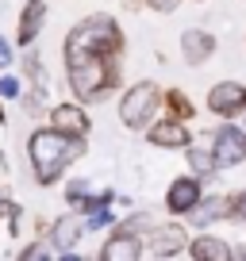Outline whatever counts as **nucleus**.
<instances>
[{
    "instance_id": "obj_29",
    "label": "nucleus",
    "mask_w": 246,
    "mask_h": 261,
    "mask_svg": "<svg viewBox=\"0 0 246 261\" xmlns=\"http://www.w3.org/2000/svg\"><path fill=\"white\" fill-rule=\"evenodd\" d=\"M0 127H4V104H0Z\"/></svg>"
},
{
    "instance_id": "obj_5",
    "label": "nucleus",
    "mask_w": 246,
    "mask_h": 261,
    "mask_svg": "<svg viewBox=\"0 0 246 261\" xmlns=\"http://www.w3.org/2000/svg\"><path fill=\"white\" fill-rule=\"evenodd\" d=\"M212 139H215V162H219V169H231V165L246 162V127L223 123V127L212 130Z\"/></svg>"
},
{
    "instance_id": "obj_13",
    "label": "nucleus",
    "mask_w": 246,
    "mask_h": 261,
    "mask_svg": "<svg viewBox=\"0 0 246 261\" xmlns=\"http://www.w3.org/2000/svg\"><path fill=\"white\" fill-rule=\"evenodd\" d=\"M185 219L192 227H212L219 219H235V207H231V196H200V204L192 207Z\"/></svg>"
},
{
    "instance_id": "obj_19",
    "label": "nucleus",
    "mask_w": 246,
    "mask_h": 261,
    "mask_svg": "<svg viewBox=\"0 0 246 261\" xmlns=\"http://www.w3.org/2000/svg\"><path fill=\"white\" fill-rule=\"evenodd\" d=\"M27 50H31V46H27ZM23 73L31 77V85H35V89H42V92H46V69H42V58L35 54V50H31V54H23Z\"/></svg>"
},
{
    "instance_id": "obj_7",
    "label": "nucleus",
    "mask_w": 246,
    "mask_h": 261,
    "mask_svg": "<svg viewBox=\"0 0 246 261\" xmlns=\"http://www.w3.org/2000/svg\"><path fill=\"white\" fill-rule=\"evenodd\" d=\"M139 257H146L142 234H135V230H127L123 223H115L112 238H108L104 250H100V261H139Z\"/></svg>"
},
{
    "instance_id": "obj_20",
    "label": "nucleus",
    "mask_w": 246,
    "mask_h": 261,
    "mask_svg": "<svg viewBox=\"0 0 246 261\" xmlns=\"http://www.w3.org/2000/svg\"><path fill=\"white\" fill-rule=\"evenodd\" d=\"M0 215L8 219V234H12V238H19V219H23L19 204H16V200H4V196H0Z\"/></svg>"
},
{
    "instance_id": "obj_30",
    "label": "nucleus",
    "mask_w": 246,
    "mask_h": 261,
    "mask_svg": "<svg viewBox=\"0 0 246 261\" xmlns=\"http://www.w3.org/2000/svg\"><path fill=\"white\" fill-rule=\"evenodd\" d=\"M242 123H246V108H242Z\"/></svg>"
},
{
    "instance_id": "obj_17",
    "label": "nucleus",
    "mask_w": 246,
    "mask_h": 261,
    "mask_svg": "<svg viewBox=\"0 0 246 261\" xmlns=\"http://www.w3.org/2000/svg\"><path fill=\"white\" fill-rule=\"evenodd\" d=\"M162 108H165V112H169V115H177V119H185V123H189L192 115H196V108H192V100L185 96V92H181V89H165V92H162Z\"/></svg>"
},
{
    "instance_id": "obj_8",
    "label": "nucleus",
    "mask_w": 246,
    "mask_h": 261,
    "mask_svg": "<svg viewBox=\"0 0 246 261\" xmlns=\"http://www.w3.org/2000/svg\"><path fill=\"white\" fill-rule=\"evenodd\" d=\"M146 139H150V146H162V150H185L192 135H189V127H185V119L165 115V119H154L146 127Z\"/></svg>"
},
{
    "instance_id": "obj_4",
    "label": "nucleus",
    "mask_w": 246,
    "mask_h": 261,
    "mask_svg": "<svg viewBox=\"0 0 246 261\" xmlns=\"http://www.w3.org/2000/svg\"><path fill=\"white\" fill-rule=\"evenodd\" d=\"M142 250H146V257H173V253L189 250V230L181 223H154L142 234Z\"/></svg>"
},
{
    "instance_id": "obj_15",
    "label": "nucleus",
    "mask_w": 246,
    "mask_h": 261,
    "mask_svg": "<svg viewBox=\"0 0 246 261\" xmlns=\"http://www.w3.org/2000/svg\"><path fill=\"white\" fill-rule=\"evenodd\" d=\"M42 23H46V0H27L23 12H19V27H16V42L19 46H31L39 39Z\"/></svg>"
},
{
    "instance_id": "obj_16",
    "label": "nucleus",
    "mask_w": 246,
    "mask_h": 261,
    "mask_svg": "<svg viewBox=\"0 0 246 261\" xmlns=\"http://www.w3.org/2000/svg\"><path fill=\"white\" fill-rule=\"evenodd\" d=\"M189 257L192 261H223V257H231V246L215 234H196V238H189Z\"/></svg>"
},
{
    "instance_id": "obj_9",
    "label": "nucleus",
    "mask_w": 246,
    "mask_h": 261,
    "mask_svg": "<svg viewBox=\"0 0 246 261\" xmlns=\"http://www.w3.org/2000/svg\"><path fill=\"white\" fill-rule=\"evenodd\" d=\"M50 127H58L62 135H69V139H89L92 119L85 115L81 100H77V104H54L50 108Z\"/></svg>"
},
{
    "instance_id": "obj_26",
    "label": "nucleus",
    "mask_w": 246,
    "mask_h": 261,
    "mask_svg": "<svg viewBox=\"0 0 246 261\" xmlns=\"http://www.w3.org/2000/svg\"><path fill=\"white\" fill-rule=\"evenodd\" d=\"M177 4H181V0H146V8L162 12V16H165V12H173V8H177Z\"/></svg>"
},
{
    "instance_id": "obj_25",
    "label": "nucleus",
    "mask_w": 246,
    "mask_h": 261,
    "mask_svg": "<svg viewBox=\"0 0 246 261\" xmlns=\"http://www.w3.org/2000/svg\"><path fill=\"white\" fill-rule=\"evenodd\" d=\"M231 207H235V219H246V188L231 196Z\"/></svg>"
},
{
    "instance_id": "obj_6",
    "label": "nucleus",
    "mask_w": 246,
    "mask_h": 261,
    "mask_svg": "<svg viewBox=\"0 0 246 261\" xmlns=\"http://www.w3.org/2000/svg\"><path fill=\"white\" fill-rule=\"evenodd\" d=\"M242 108H246V85L242 81H219V85H212V92H208V112H212V115L235 119V115H242Z\"/></svg>"
},
{
    "instance_id": "obj_22",
    "label": "nucleus",
    "mask_w": 246,
    "mask_h": 261,
    "mask_svg": "<svg viewBox=\"0 0 246 261\" xmlns=\"http://www.w3.org/2000/svg\"><path fill=\"white\" fill-rule=\"evenodd\" d=\"M19 92H23V81H19V77H12V73L0 77V100H19Z\"/></svg>"
},
{
    "instance_id": "obj_10",
    "label": "nucleus",
    "mask_w": 246,
    "mask_h": 261,
    "mask_svg": "<svg viewBox=\"0 0 246 261\" xmlns=\"http://www.w3.org/2000/svg\"><path fill=\"white\" fill-rule=\"evenodd\" d=\"M200 204V177H173V185L165 188V212L169 215H189Z\"/></svg>"
},
{
    "instance_id": "obj_27",
    "label": "nucleus",
    "mask_w": 246,
    "mask_h": 261,
    "mask_svg": "<svg viewBox=\"0 0 246 261\" xmlns=\"http://www.w3.org/2000/svg\"><path fill=\"white\" fill-rule=\"evenodd\" d=\"M231 257H238V261H246V246H231Z\"/></svg>"
},
{
    "instance_id": "obj_3",
    "label": "nucleus",
    "mask_w": 246,
    "mask_h": 261,
    "mask_svg": "<svg viewBox=\"0 0 246 261\" xmlns=\"http://www.w3.org/2000/svg\"><path fill=\"white\" fill-rule=\"evenodd\" d=\"M158 112H162V89H158L154 81L131 85L119 100V123L127 130H146Z\"/></svg>"
},
{
    "instance_id": "obj_11",
    "label": "nucleus",
    "mask_w": 246,
    "mask_h": 261,
    "mask_svg": "<svg viewBox=\"0 0 246 261\" xmlns=\"http://www.w3.org/2000/svg\"><path fill=\"white\" fill-rule=\"evenodd\" d=\"M81 234H85V215L81 212H69V215H62V219H54L46 242L54 246L58 257H66V253H73V246H77V238H81Z\"/></svg>"
},
{
    "instance_id": "obj_21",
    "label": "nucleus",
    "mask_w": 246,
    "mask_h": 261,
    "mask_svg": "<svg viewBox=\"0 0 246 261\" xmlns=\"http://www.w3.org/2000/svg\"><path fill=\"white\" fill-rule=\"evenodd\" d=\"M112 204L108 207H92V212H85V230H100V227H112Z\"/></svg>"
},
{
    "instance_id": "obj_23",
    "label": "nucleus",
    "mask_w": 246,
    "mask_h": 261,
    "mask_svg": "<svg viewBox=\"0 0 246 261\" xmlns=\"http://www.w3.org/2000/svg\"><path fill=\"white\" fill-rule=\"evenodd\" d=\"M19 257L31 261V257H58V253H54V246H50V242H31V246L19 250Z\"/></svg>"
},
{
    "instance_id": "obj_24",
    "label": "nucleus",
    "mask_w": 246,
    "mask_h": 261,
    "mask_svg": "<svg viewBox=\"0 0 246 261\" xmlns=\"http://www.w3.org/2000/svg\"><path fill=\"white\" fill-rule=\"evenodd\" d=\"M12 62H16V54H12V42L0 35V69H8Z\"/></svg>"
},
{
    "instance_id": "obj_1",
    "label": "nucleus",
    "mask_w": 246,
    "mask_h": 261,
    "mask_svg": "<svg viewBox=\"0 0 246 261\" xmlns=\"http://www.w3.org/2000/svg\"><path fill=\"white\" fill-rule=\"evenodd\" d=\"M123 50H127L123 27L108 12L85 16L81 23L69 27L66 46H62V54H66V81L81 104H100V100H108L119 89Z\"/></svg>"
},
{
    "instance_id": "obj_2",
    "label": "nucleus",
    "mask_w": 246,
    "mask_h": 261,
    "mask_svg": "<svg viewBox=\"0 0 246 261\" xmlns=\"http://www.w3.org/2000/svg\"><path fill=\"white\" fill-rule=\"evenodd\" d=\"M85 154V139H69L62 135L58 127H39L27 135V158H31V169H35V180L42 188L58 185L62 173Z\"/></svg>"
},
{
    "instance_id": "obj_28",
    "label": "nucleus",
    "mask_w": 246,
    "mask_h": 261,
    "mask_svg": "<svg viewBox=\"0 0 246 261\" xmlns=\"http://www.w3.org/2000/svg\"><path fill=\"white\" fill-rule=\"evenodd\" d=\"M0 177H8V158L0 154Z\"/></svg>"
},
{
    "instance_id": "obj_18",
    "label": "nucleus",
    "mask_w": 246,
    "mask_h": 261,
    "mask_svg": "<svg viewBox=\"0 0 246 261\" xmlns=\"http://www.w3.org/2000/svg\"><path fill=\"white\" fill-rule=\"evenodd\" d=\"M89 196H92V185H89V180H69V185H66V204L73 207V212H85Z\"/></svg>"
},
{
    "instance_id": "obj_14",
    "label": "nucleus",
    "mask_w": 246,
    "mask_h": 261,
    "mask_svg": "<svg viewBox=\"0 0 246 261\" xmlns=\"http://www.w3.org/2000/svg\"><path fill=\"white\" fill-rule=\"evenodd\" d=\"M181 54H185L189 65H204L215 54V35L204 31V27H189V31L181 35Z\"/></svg>"
},
{
    "instance_id": "obj_12",
    "label": "nucleus",
    "mask_w": 246,
    "mask_h": 261,
    "mask_svg": "<svg viewBox=\"0 0 246 261\" xmlns=\"http://www.w3.org/2000/svg\"><path fill=\"white\" fill-rule=\"evenodd\" d=\"M185 158H189V169L196 173V177H212V173L219 169V162H215V139H212V130H208V135H192L189 146H185Z\"/></svg>"
}]
</instances>
